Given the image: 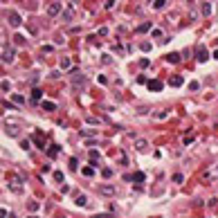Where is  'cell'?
Masks as SVG:
<instances>
[{
    "label": "cell",
    "mask_w": 218,
    "mask_h": 218,
    "mask_svg": "<svg viewBox=\"0 0 218 218\" xmlns=\"http://www.w3.org/2000/svg\"><path fill=\"white\" fill-rule=\"evenodd\" d=\"M193 54H196V61H200V63H205L207 59H209V52H207V47H205V45H196Z\"/></svg>",
    "instance_id": "obj_1"
},
{
    "label": "cell",
    "mask_w": 218,
    "mask_h": 218,
    "mask_svg": "<svg viewBox=\"0 0 218 218\" xmlns=\"http://www.w3.org/2000/svg\"><path fill=\"white\" fill-rule=\"evenodd\" d=\"M14 56H16V50H14L11 45H5L2 47V63H11Z\"/></svg>",
    "instance_id": "obj_2"
},
{
    "label": "cell",
    "mask_w": 218,
    "mask_h": 218,
    "mask_svg": "<svg viewBox=\"0 0 218 218\" xmlns=\"http://www.w3.org/2000/svg\"><path fill=\"white\" fill-rule=\"evenodd\" d=\"M7 20H9V25H11V27H20L23 18H20V14H18V11H9L7 14Z\"/></svg>",
    "instance_id": "obj_3"
},
{
    "label": "cell",
    "mask_w": 218,
    "mask_h": 218,
    "mask_svg": "<svg viewBox=\"0 0 218 218\" xmlns=\"http://www.w3.org/2000/svg\"><path fill=\"white\" fill-rule=\"evenodd\" d=\"M7 180H9V189H11V191H16V193L20 191V184H23V180L18 178V175H9Z\"/></svg>",
    "instance_id": "obj_4"
},
{
    "label": "cell",
    "mask_w": 218,
    "mask_h": 218,
    "mask_svg": "<svg viewBox=\"0 0 218 218\" xmlns=\"http://www.w3.org/2000/svg\"><path fill=\"white\" fill-rule=\"evenodd\" d=\"M63 14V5L61 2H50V7H47V16H59Z\"/></svg>",
    "instance_id": "obj_5"
},
{
    "label": "cell",
    "mask_w": 218,
    "mask_h": 218,
    "mask_svg": "<svg viewBox=\"0 0 218 218\" xmlns=\"http://www.w3.org/2000/svg\"><path fill=\"white\" fill-rule=\"evenodd\" d=\"M101 196H115V184H99Z\"/></svg>",
    "instance_id": "obj_6"
},
{
    "label": "cell",
    "mask_w": 218,
    "mask_h": 218,
    "mask_svg": "<svg viewBox=\"0 0 218 218\" xmlns=\"http://www.w3.org/2000/svg\"><path fill=\"white\" fill-rule=\"evenodd\" d=\"M164 88V83L160 81V79H153V81H148V90H153V92H160Z\"/></svg>",
    "instance_id": "obj_7"
},
{
    "label": "cell",
    "mask_w": 218,
    "mask_h": 218,
    "mask_svg": "<svg viewBox=\"0 0 218 218\" xmlns=\"http://www.w3.org/2000/svg\"><path fill=\"white\" fill-rule=\"evenodd\" d=\"M72 86H74V88H77V86H86V77H83L81 72L74 74V77H72Z\"/></svg>",
    "instance_id": "obj_8"
},
{
    "label": "cell",
    "mask_w": 218,
    "mask_h": 218,
    "mask_svg": "<svg viewBox=\"0 0 218 218\" xmlns=\"http://www.w3.org/2000/svg\"><path fill=\"white\" fill-rule=\"evenodd\" d=\"M74 202H77L79 207H86V205H88V196H86V193H77V198H74Z\"/></svg>",
    "instance_id": "obj_9"
},
{
    "label": "cell",
    "mask_w": 218,
    "mask_h": 218,
    "mask_svg": "<svg viewBox=\"0 0 218 218\" xmlns=\"http://www.w3.org/2000/svg\"><path fill=\"white\" fill-rule=\"evenodd\" d=\"M169 83H171L173 88H180V86H182V83H184V79L180 77V74H175V77H171V79H169Z\"/></svg>",
    "instance_id": "obj_10"
},
{
    "label": "cell",
    "mask_w": 218,
    "mask_h": 218,
    "mask_svg": "<svg viewBox=\"0 0 218 218\" xmlns=\"http://www.w3.org/2000/svg\"><path fill=\"white\" fill-rule=\"evenodd\" d=\"M59 65H61V70H70L72 68V61L68 59V56H63V59L59 61Z\"/></svg>",
    "instance_id": "obj_11"
},
{
    "label": "cell",
    "mask_w": 218,
    "mask_h": 218,
    "mask_svg": "<svg viewBox=\"0 0 218 218\" xmlns=\"http://www.w3.org/2000/svg\"><path fill=\"white\" fill-rule=\"evenodd\" d=\"M135 148L137 151H146L148 148V142L146 139H135Z\"/></svg>",
    "instance_id": "obj_12"
},
{
    "label": "cell",
    "mask_w": 218,
    "mask_h": 218,
    "mask_svg": "<svg viewBox=\"0 0 218 218\" xmlns=\"http://www.w3.org/2000/svg\"><path fill=\"white\" fill-rule=\"evenodd\" d=\"M99 160H101V153H99V151H90V162H92V166L97 164Z\"/></svg>",
    "instance_id": "obj_13"
},
{
    "label": "cell",
    "mask_w": 218,
    "mask_h": 218,
    "mask_svg": "<svg viewBox=\"0 0 218 218\" xmlns=\"http://www.w3.org/2000/svg\"><path fill=\"white\" fill-rule=\"evenodd\" d=\"M130 180H133V182H144L146 175L142 173V171H137V173H133V175H130Z\"/></svg>",
    "instance_id": "obj_14"
},
{
    "label": "cell",
    "mask_w": 218,
    "mask_h": 218,
    "mask_svg": "<svg viewBox=\"0 0 218 218\" xmlns=\"http://www.w3.org/2000/svg\"><path fill=\"white\" fill-rule=\"evenodd\" d=\"M27 209H30L32 214H36V211H39V209H41V205H39V202H36V200H30V202H27Z\"/></svg>",
    "instance_id": "obj_15"
},
{
    "label": "cell",
    "mask_w": 218,
    "mask_h": 218,
    "mask_svg": "<svg viewBox=\"0 0 218 218\" xmlns=\"http://www.w3.org/2000/svg\"><path fill=\"white\" fill-rule=\"evenodd\" d=\"M166 61H169V63H180V54H178V52L166 54Z\"/></svg>",
    "instance_id": "obj_16"
},
{
    "label": "cell",
    "mask_w": 218,
    "mask_h": 218,
    "mask_svg": "<svg viewBox=\"0 0 218 218\" xmlns=\"http://www.w3.org/2000/svg\"><path fill=\"white\" fill-rule=\"evenodd\" d=\"M5 133H7L9 137H16V135H18V128H16V126H5Z\"/></svg>",
    "instance_id": "obj_17"
},
{
    "label": "cell",
    "mask_w": 218,
    "mask_h": 218,
    "mask_svg": "<svg viewBox=\"0 0 218 218\" xmlns=\"http://www.w3.org/2000/svg\"><path fill=\"white\" fill-rule=\"evenodd\" d=\"M81 173L86 175V178H92V175H94V166H92V164H90V166H83V171H81Z\"/></svg>",
    "instance_id": "obj_18"
},
{
    "label": "cell",
    "mask_w": 218,
    "mask_h": 218,
    "mask_svg": "<svg viewBox=\"0 0 218 218\" xmlns=\"http://www.w3.org/2000/svg\"><path fill=\"white\" fill-rule=\"evenodd\" d=\"M47 155H50V157H56V155H59V146L52 144L50 148H47Z\"/></svg>",
    "instance_id": "obj_19"
},
{
    "label": "cell",
    "mask_w": 218,
    "mask_h": 218,
    "mask_svg": "<svg viewBox=\"0 0 218 218\" xmlns=\"http://www.w3.org/2000/svg\"><path fill=\"white\" fill-rule=\"evenodd\" d=\"M41 106H43V110H56V103H52V101H43Z\"/></svg>",
    "instance_id": "obj_20"
},
{
    "label": "cell",
    "mask_w": 218,
    "mask_h": 218,
    "mask_svg": "<svg viewBox=\"0 0 218 218\" xmlns=\"http://www.w3.org/2000/svg\"><path fill=\"white\" fill-rule=\"evenodd\" d=\"M200 9H202V14H205V16H209V14H211V2H202Z\"/></svg>",
    "instance_id": "obj_21"
},
{
    "label": "cell",
    "mask_w": 218,
    "mask_h": 218,
    "mask_svg": "<svg viewBox=\"0 0 218 218\" xmlns=\"http://www.w3.org/2000/svg\"><path fill=\"white\" fill-rule=\"evenodd\" d=\"M151 5H153V9H162V7L166 5V0H153Z\"/></svg>",
    "instance_id": "obj_22"
},
{
    "label": "cell",
    "mask_w": 218,
    "mask_h": 218,
    "mask_svg": "<svg viewBox=\"0 0 218 218\" xmlns=\"http://www.w3.org/2000/svg\"><path fill=\"white\" fill-rule=\"evenodd\" d=\"M41 94H43V92H41L39 88H34V90H32V99H34V101H41Z\"/></svg>",
    "instance_id": "obj_23"
},
{
    "label": "cell",
    "mask_w": 218,
    "mask_h": 218,
    "mask_svg": "<svg viewBox=\"0 0 218 218\" xmlns=\"http://www.w3.org/2000/svg\"><path fill=\"white\" fill-rule=\"evenodd\" d=\"M148 30H151V23H144V25H139V27H137V32H139V34H144V32H148Z\"/></svg>",
    "instance_id": "obj_24"
},
{
    "label": "cell",
    "mask_w": 218,
    "mask_h": 218,
    "mask_svg": "<svg viewBox=\"0 0 218 218\" xmlns=\"http://www.w3.org/2000/svg\"><path fill=\"white\" fill-rule=\"evenodd\" d=\"M101 175H103V178H112V169H110V166L101 169Z\"/></svg>",
    "instance_id": "obj_25"
},
{
    "label": "cell",
    "mask_w": 218,
    "mask_h": 218,
    "mask_svg": "<svg viewBox=\"0 0 218 218\" xmlns=\"http://www.w3.org/2000/svg\"><path fill=\"white\" fill-rule=\"evenodd\" d=\"M54 180H56V182H63V180H65V175H63L61 171H54Z\"/></svg>",
    "instance_id": "obj_26"
},
{
    "label": "cell",
    "mask_w": 218,
    "mask_h": 218,
    "mask_svg": "<svg viewBox=\"0 0 218 218\" xmlns=\"http://www.w3.org/2000/svg\"><path fill=\"white\" fill-rule=\"evenodd\" d=\"M9 90H11V83H9V81H7V79H5V81H2V92H5V94H7V92H9Z\"/></svg>",
    "instance_id": "obj_27"
},
{
    "label": "cell",
    "mask_w": 218,
    "mask_h": 218,
    "mask_svg": "<svg viewBox=\"0 0 218 218\" xmlns=\"http://www.w3.org/2000/svg\"><path fill=\"white\" fill-rule=\"evenodd\" d=\"M81 135L83 137H94V135H97V130H81Z\"/></svg>",
    "instance_id": "obj_28"
},
{
    "label": "cell",
    "mask_w": 218,
    "mask_h": 218,
    "mask_svg": "<svg viewBox=\"0 0 218 218\" xmlns=\"http://www.w3.org/2000/svg\"><path fill=\"white\" fill-rule=\"evenodd\" d=\"M14 101L18 103V106H23V103H25V97H20V94H14Z\"/></svg>",
    "instance_id": "obj_29"
},
{
    "label": "cell",
    "mask_w": 218,
    "mask_h": 218,
    "mask_svg": "<svg viewBox=\"0 0 218 218\" xmlns=\"http://www.w3.org/2000/svg\"><path fill=\"white\" fill-rule=\"evenodd\" d=\"M139 50H142V52H148V50H151V43H146V41L139 43Z\"/></svg>",
    "instance_id": "obj_30"
},
{
    "label": "cell",
    "mask_w": 218,
    "mask_h": 218,
    "mask_svg": "<svg viewBox=\"0 0 218 218\" xmlns=\"http://www.w3.org/2000/svg\"><path fill=\"white\" fill-rule=\"evenodd\" d=\"M34 142H36V146H45V137H34Z\"/></svg>",
    "instance_id": "obj_31"
},
{
    "label": "cell",
    "mask_w": 218,
    "mask_h": 218,
    "mask_svg": "<svg viewBox=\"0 0 218 218\" xmlns=\"http://www.w3.org/2000/svg\"><path fill=\"white\" fill-rule=\"evenodd\" d=\"M198 88H200V83H198V81H191V83H189V90H198Z\"/></svg>",
    "instance_id": "obj_32"
},
{
    "label": "cell",
    "mask_w": 218,
    "mask_h": 218,
    "mask_svg": "<svg viewBox=\"0 0 218 218\" xmlns=\"http://www.w3.org/2000/svg\"><path fill=\"white\" fill-rule=\"evenodd\" d=\"M110 61H112L110 54H103V56H101V63H110Z\"/></svg>",
    "instance_id": "obj_33"
},
{
    "label": "cell",
    "mask_w": 218,
    "mask_h": 218,
    "mask_svg": "<svg viewBox=\"0 0 218 218\" xmlns=\"http://www.w3.org/2000/svg\"><path fill=\"white\" fill-rule=\"evenodd\" d=\"M155 117H157V119H166V110H157Z\"/></svg>",
    "instance_id": "obj_34"
},
{
    "label": "cell",
    "mask_w": 218,
    "mask_h": 218,
    "mask_svg": "<svg viewBox=\"0 0 218 218\" xmlns=\"http://www.w3.org/2000/svg\"><path fill=\"white\" fill-rule=\"evenodd\" d=\"M20 148H25V151H30V142H27V139H20Z\"/></svg>",
    "instance_id": "obj_35"
},
{
    "label": "cell",
    "mask_w": 218,
    "mask_h": 218,
    "mask_svg": "<svg viewBox=\"0 0 218 218\" xmlns=\"http://www.w3.org/2000/svg\"><path fill=\"white\" fill-rule=\"evenodd\" d=\"M182 180H184V178L180 175V173H175V175H173V182H175V184H180V182H182Z\"/></svg>",
    "instance_id": "obj_36"
},
{
    "label": "cell",
    "mask_w": 218,
    "mask_h": 218,
    "mask_svg": "<svg viewBox=\"0 0 218 218\" xmlns=\"http://www.w3.org/2000/svg\"><path fill=\"white\" fill-rule=\"evenodd\" d=\"M16 43H18V45H25V36L18 34V36H16Z\"/></svg>",
    "instance_id": "obj_37"
},
{
    "label": "cell",
    "mask_w": 218,
    "mask_h": 218,
    "mask_svg": "<svg viewBox=\"0 0 218 218\" xmlns=\"http://www.w3.org/2000/svg\"><path fill=\"white\" fill-rule=\"evenodd\" d=\"M103 7H106V9H112V7H115V2H112V0H106V2H103Z\"/></svg>",
    "instance_id": "obj_38"
},
{
    "label": "cell",
    "mask_w": 218,
    "mask_h": 218,
    "mask_svg": "<svg viewBox=\"0 0 218 218\" xmlns=\"http://www.w3.org/2000/svg\"><path fill=\"white\" fill-rule=\"evenodd\" d=\"M139 68H148V59H142L139 61Z\"/></svg>",
    "instance_id": "obj_39"
},
{
    "label": "cell",
    "mask_w": 218,
    "mask_h": 218,
    "mask_svg": "<svg viewBox=\"0 0 218 218\" xmlns=\"http://www.w3.org/2000/svg\"><path fill=\"white\" fill-rule=\"evenodd\" d=\"M86 121H88V124H99V119H97V117H88Z\"/></svg>",
    "instance_id": "obj_40"
},
{
    "label": "cell",
    "mask_w": 218,
    "mask_h": 218,
    "mask_svg": "<svg viewBox=\"0 0 218 218\" xmlns=\"http://www.w3.org/2000/svg\"><path fill=\"white\" fill-rule=\"evenodd\" d=\"M77 164H79V162H77V157H70V166H72V169H77Z\"/></svg>",
    "instance_id": "obj_41"
},
{
    "label": "cell",
    "mask_w": 218,
    "mask_h": 218,
    "mask_svg": "<svg viewBox=\"0 0 218 218\" xmlns=\"http://www.w3.org/2000/svg\"><path fill=\"white\" fill-rule=\"evenodd\" d=\"M94 218H110V214H99V216H94Z\"/></svg>",
    "instance_id": "obj_42"
},
{
    "label": "cell",
    "mask_w": 218,
    "mask_h": 218,
    "mask_svg": "<svg viewBox=\"0 0 218 218\" xmlns=\"http://www.w3.org/2000/svg\"><path fill=\"white\" fill-rule=\"evenodd\" d=\"M214 59H218V50H216V52H214Z\"/></svg>",
    "instance_id": "obj_43"
},
{
    "label": "cell",
    "mask_w": 218,
    "mask_h": 218,
    "mask_svg": "<svg viewBox=\"0 0 218 218\" xmlns=\"http://www.w3.org/2000/svg\"><path fill=\"white\" fill-rule=\"evenodd\" d=\"M27 218H39V216H34V214H32V216H27Z\"/></svg>",
    "instance_id": "obj_44"
}]
</instances>
